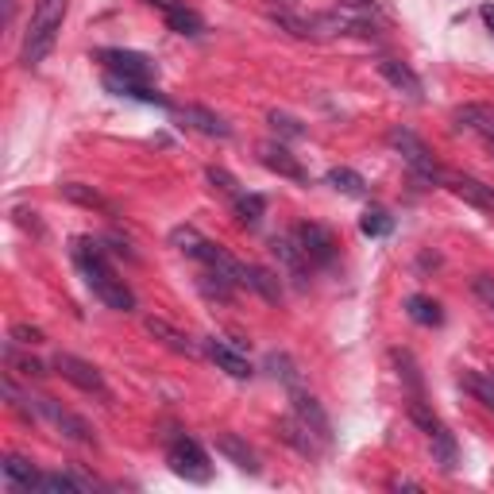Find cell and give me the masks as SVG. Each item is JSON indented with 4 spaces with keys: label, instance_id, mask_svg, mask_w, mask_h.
<instances>
[{
    "label": "cell",
    "instance_id": "6da1fadb",
    "mask_svg": "<svg viewBox=\"0 0 494 494\" xmlns=\"http://www.w3.org/2000/svg\"><path fill=\"white\" fill-rule=\"evenodd\" d=\"M74 262H77V271L86 274V283H89V290L97 293V302L101 305H108L112 313H131L136 309V293H131L124 286V278H117V271L108 267V255H105L101 240L77 236L74 240Z\"/></svg>",
    "mask_w": 494,
    "mask_h": 494
},
{
    "label": "cell",
    "instance_id": "7a4b0ae2",
    "mask_svg": "<svg viewBox=\"0 0 494 494\" xmlns=\"http://www.w3.org/2000/svg\"><path fill=\"white\" fill-rule=\"evenodd\" d=\"M66 12H70V0H36V5H31V20H27V31H24V51H20L24 66H39L55 51Z\"/></svg>",
    "mask_w": 494,
    "mask_h": 494
},
{
    "label": "cell",
    "instance_id": "3957f363",
    "mask_svg": "<svg viewBox=\"0 0 494 494\" xmlns=\"http://www.w3.org/2000/svg\"><path fill=\"white\" fill-rule=\"evenodd\" d=\"M386 143L402 155V162H406L409 170H414V178H421V182H444V170H440V162H437V155H433V147L425 143L417 131H409V128H390Z\"/></svg>",
    "mask_w": 494,
    "mask_h": 494
},
{
    "label": "cell",
    "instance_id": "277c9868",
    "mask_svg": "<svg viewBox=\"0 0 494 494\" xmlns=\"http://www.w3.org/2000/svg\"><path fill=\"white\" fill-rule=\"evenodd\" d=\"M167 464H170V471L178 475V479H186V483H209V479H212L209 452H205L193 437H178V440H170Z\"/></svg>",
    "mask_w": 494,
    "mask_h": 494
},
{
    "label": "cell",
    "instance_id": "5b68a950",
    "mask_svg": "<svg viewBox=\"0 0 494 494\" xmlns=\"http://www.w3.org/2000/svg\"><path fill=\"white\" fill-rule=\"evenodd\" d=\"M293 236H298V243H302V252L309 255V262L313 267H333L336 262V236L328 232L324 224H317V221H302L298 228H293Z\"/></svg>",
    "mask_w": 494,
    "mask_h": 494
},
{
    "label": "cell",
    "instance_id": "8992f818",
    "mask_svg": "<svg viewBox=\"0 0 494 494\" xmlns=\"http://www.w3.org/2000/svg\"><path fill=\"white\" fill-rule=\"evenodd\" d=\"M36 414L51 421V425H55V429H58L62 437H70V440H77V444H97L93 425H89L86 417L70 414V409H66V406H58L55 398H36Z\"/></svg>",
    "mask_w": 494,
    "mask_h": 494
},
{
    "label": "cell",
    "instance_id": "52a82bcc",
    "mask_svg": "<svg viewBox=\"0 0 494 494\" xmlns=\"http://www.w3.org/2000/svg\"><path fill=\"white\" fill-rule=\"evenodd\" d=\"M97 62L105 66V74H117V77H131V81H151L155 77V62L139 51L108 46V51H97Z\"/></svg>",
    "mask_w": 494,
    "mask_h": 494
},
{
    "label": "cell",
    "instance_id": "ba28073f",
    "mask_svg": "<svg viewBox=\"0 0 494 494\" xmlns=\"http://www.w3.org/2000/svg\"><path fill=\"white\" fill-rule=\"evenodd\" d=\"M55 371L66 378V383H74L77 390H86V394H108V386H105V375L97 371L89 359H81V355H70V352H58L55 355Z\"/></svg>",
    "mask_w": 494,
    "mask_h": 494
},
{
    "label": "cell",
    "instance_id": "9c48e42d",
    "mask_svg": "<svg viewBox=\"0 0 494 494\" xmlns=\"http://www.w3.org/2000/svg\"><path fill=\"white\" fill-rule=\"evenodd\" d=\"M205 355H209L224 375H232V378H247V375H252V359H247V344H243V340L209 336V340H205Z\"/></svg>",
    "mask_w": 494,
    "mask_h": 494
},
{
    "label": "cell",
    "instance_id": "30bf717a",
    "mask_svg": "<svg viewBox=\"0 0 494 494\" xmlns=\"http://www.w3.org/2000/svg\"><path fill=\"white\" fill-rule=\"evenodd\" d=\"M290 402H293V414H298L302 421H305V429L317 437L324 448L333 444V421H328V414H324V406L313 398L309 390H302V386H290Z\"/></svg>",
    "mask_w": 494,
    "mask_h": 494
},
{
    "label": "cell",
    "instance_id": "8fae6325",
    "mask_svg": "<svg viewBox=\"0 0 494 494\" xmlns=\"http://www.w3.org/2000/svg\"><path fill=\"white\" fill-rule=\"evenodd\" d=\"M259 162L267 167L271 174H278V178H290V182H309V174H305V167L298 162V155H290L283 143H274V139H267V143H259Z\"/></svg>",
    "mask_w": 494,
    "mask_h": 494
},
{
    "label": "cell",
    "instance_id": "7c38bea8",
    "mask_svg": "<svg viewBox=\"0 0 494 494\" xmlns=\"http://www.w3.org/2000/svg\"><path fill=\"white\" fill-rule=\"evenodd\" d=\"M271 252H274V259H278V267H283L298 286H305L313 262H309V255L302 252L298 236H274V240H271Z\"/></svg>",
    "mask_w": 494,
    "mask_h": 494
},
{
    "label": "cell",
    "instance_id": "4fadbf2b",
    "mask_svg": "<svg viewBox=\"0 0 494 494\" xmlns=\"http://www.w3.org/2000/svg\"><path fill=\"white\" fill-rule=\"evenodd\" d=\"M444 186H448L459 201H468L483 212H494V186L479 182V178H468V174H444Z\"/></svg>",
    "mask_w": 494,
    "mask_h": 494
},
{
    "label": "cell",
    "instance_id": "5bb4252c",
    "mask_svg": "<svg viewBox=\"0 0 494 494\" xmlns=\"http://www.w3.org/2000/svg\"><path fill=\"white\" fill-rule=\"evenodd\" d=\"M178 117H182L193 131H201V136H209V139H228V136H232V128H228V120H224V117H217V112L205 108V105H182V108H178Z\"/></svg>",
    "mask_w": 494,
    "mask_h": 494
},
{
    "label": "cell",
    "instance_id": "9a60e30c",
    "mask_svg": "<svg viewBox=\"0 0 494 494\" xmlns=\"http://www.w3.org/2000/svg\"><path fill=\"white\" fill-rule=\"evenodd\" d=\"M217 452L228 459V464H236L240 471L259 475V456H255V448H252L247 440H240L236 433H221V437H217Z\"/></svg>",
    "mask_w": 494,
    "mask_h": 494
},
{
    "label": "cell",
    "instance_id": "2e32d148",
    "mask_svg": "<svg viewBox=\"0 0 494 494\" xmlns=\"http://www.w3.org/2000/svg\"><path fill=\"white\" fill-rule=\"evenodd\" d=\"M278 437H283V440L290 444V448H293V452H302V456H317V452H324V444L305 429V421H302L298 414L278 421Z\"/></svg>",
    "mask_w": 494,
    "mask_h": 494
},
{
    "label": "cell",
    "instance_id": "e0dca14e",
    "mask_svg": "<svg viewBox=\"0 0 494 494\" xmlns=\"http://www.w3.org/2000/svg\"><path fill=\"white\" fill-rule=\"evenodd\" d=\"M452 120H456V128L475 131V136H483V139L494 136V105H459L452 112Z\"/></svg>",
    "mask_w": 494,
    "mask_h": 494
},
{
    "label": "cell",
    "instance_id": "ac0fdd59",
    "mask_svg": "<svg viewBox=\"0 0 494 494\" xmlns=\"http://www.w3.org/2000/svg\"><path fill=\"white\" fill-rule=\"evenodd\" d=\"M105 89L117 97H131V101H143V105H170L167 97L151 89L147 81H131V77H117V74H105Z\"/></svg>",
    "mask_w": 494,
    "mask_h": 494
},
{
    "label": "cell",
    "instance_id": "d6986e66",
    "mask_svg": "<svg viewBox=\"0 0 494 494\" xmlns=\"http://www.w3.org/2000/svg\"><path fill=\"white\" fill-rule=\"evenodd\" d=\"M147 333H151L155 340H162L170 352H178V355H197L201 348L193 344V336H186L182 328H174L170 321H162V317H147Z\"/></svg>",
    "mask_w": 494,
    "mask_h": 494
},
{
    "label": "cell",
    "instance_id": "ffe728a7",
    "mask_svg": "<svg viewBox=\"0 0 494 494\" xmlns=\"http://www.w3.org/2000/svg\"><path fill=\"white\" fill-rule=\"evenodd\" d=\"M378 74H383V77H386L398 93L414 97V101L421 97V77H417L414 70H409V66H406L402 58H383V62H378Z\"/></svg>",
    "mask_w": 494,
    "mask_h": 494
},
{
    "label": "cell",
    "instance_id": "44dd1931",
    "mask_svg": "<svg viewBox=\"0 0 494 494\" xmlns=\"http://www.w3.org/2000/svg\"><path fill=\"white\" fill-rule=\"evenodd\" d=\"M247 290H255L259 298L271 305L283 302V283H278V274H271L267 267H255V262H247Z\"/></svg>",
    "mask_w": 494,
    "mask_h": 494
},
{
    "label": "cell",
    "instance_id": "7402d4cb",
    "mask_svg": "<svg viewBox=\"0 0 494 494\" xmlns=\"http://www.w3.org/2000/svg\"><path fill=\"white\" fill-rule=\"evenodd\" d=\"M0 471H5V479H8L12 487H24V490H39V471L31 468V459H24V456L8 452V456H5V464H0Z\"/></svg>",
    "mask_w": 494,
    "mask_h": 494
},
{
    "label": "cell",
    "instance_id": "603a6c76",
    "mask_svg": "<svg viewBox=\"0 0 494 494\" xmlns=\"http://www.w3.org/2000/svg\"><path fill=\"white\" fill-rule=\"evenodd\" d=\"M167 24H170V31H178V36H201L205 31V20L186 5V0H178V5L167 8Z\"/></svg>",
    "mask_w": 494,
    "mask_h": 494
},
{
    "label": "cell",
    "instance_id": "cb8c5ba5",
    "mask_svg": "<svg viewBox=\"0 0 494 494\" xmlns=\"http://www.w3.org/2000/svg\"><path fill=\"white\" fill-rule=\"evenodd\" d=\"M459 386H464L475 402L494 409V371H464L459 375Z\"/></svg>",
    "mask_w": 494,
    "mask_h": 494
},
{
    "label": "cell",
    "instance_id": "d4e9b609",
    "mask_svg": "<svg viewBox=\"0 0 494 494\" xmlns=\"http://www.w3.org/2000/svg\"><path fill=\"white\" fill-rule=\"evenodd\" d=\"M406 313H409V321H417L425 328H437L444 324V313L433 298H425V293H414V298H406Z\"/></svg>",
    "mask_w": 494,
    "mask_h": 494
},
{
    "label": "cell",
    "instance_id": "484cf974",
    "mask_svg": "<svg viewBox=\"0 0 494 494\" xmlns=\"http://www.w3.org/2000/svg\"><path fill=\"white\" fill-rule=\"evenodd\" d=\"M58 193L66 197V201H74V205H86V209H101V212H117V209H112V205H108L105 197L97 193L93 186H81V182H66V186H62Z\"/></svg>",
    "mask_w": 494,
    "mask_h": 494
},
{
    "label": "cell",
    "instance_id": "4316f807",
    "mask_svg": "<svg viewBox=\"0 0 494 494\" xmlns=\"http://www.w3.org/2000/svg\"><path fill=\"white\" fill-rule=\"evenodd\" d=\"M433 459H437V464H440L444 471H456V464H459L456 437H452L448 429H444V425H440V429L433 433Z\"/></svg>",
    "mask_w": 494,
    "mask_h": 494
},
{
    "label": "cell",
    "instance_id": "83f0119b",
    "mask_svg": "<svg viewBox=\"0 0 494 494\" xmlns=\"http://www.w3.org/2000/svg\"><path fill=\"white\" fill-rule=\"evenodd\" d=\"M197 286H201V293L205 298H212V302H232V293H236V283H228L224 274H217V271H201V278H197Z\"/></svg>",
    "mask_w": 494,
    "mask_h": 494
},
{
    "label": "cell",
    "instance_id": "f1b7e54d",
    "mask_svg": "<svg viewBox=\"0 0 494 494\" xmlns=\"http://www.w3.org/2000/svg\"><path fill=\"white\" fill-rule=\"evenodd\" d=\"M232 205H236V221H240L243 228H259L262 212H267V201H262L259 193H240Z\"/></svg>",
    "mask_w": 494,
    "mask_h": 494
},
{
    "label": "cell",
    "instance_id": "f546056e",
    "mask_svg": "<svg viewBox=\"0 0 494 494\" xmlns=\"http://www.w3.org/2000/svg\"><path fill=\"white\" fill-rule=\"evenodd\" d=\"M328 186L340 190V193H348V197H364V193H367L364 174H355L352 167H336V170H328Z\"/></svg>",
    "mask_w": 494,
    "mask_h": 494
},
{
    "label": "cell",
    "instance_id": "4dcf8cb0",
    "mask_svg": "<svg viewBox=\"0 0 494 494\" xmlns=\"http://www.w3.org/2000/svg\"><path fill=\"white\" fill-rule=\"evenodd\" d=\"M409 421H414L421 433H429V437H433V433L440 429V417L433 414V406L425 402L421 394H414V398H409Z\"/></svg>",
    "mask_w": 494,
    "mask_h": 494
},
{
    "label": "cell",
    "instance_id": "1f68e13d",
    "mask_svg": "<svg viewBox=\"0 0 494 494\" xmlns=\"http://www.w3.org/2000/svg\"><path fill=\"white\" fill-rule=\"evenodd\" d=\"M267 367H271V375H274V378H283L286 390H290V386H302L298 364H293L290 355H283V352H271V355H267Z\"/></svg>",
    "mask_w": 494,
    "mask_h": 494
},
{
    "label": "cell",
    "instance_id": "d6a6232c",
    "mask_svg": "<svg viewBox=\"0 0 494 494\" xmlns=\"http://www.w3.org/2000/svg\"><path fill=\"white\" fill-rule=\"evenodd\" d=\"M394 367H398V378H402L409 390L421 394V367H417V359H414V355L398 348V352H394Z\"/></svg>",
    "mask_w": 494,
    "mask_h": 494
},
{
    "label": "cell",
    "instance_id": "836d02e7",
    "mask_svg": "<svg viewBox=\"0 0 494 494\" xmlns=\"http://www.w3.org/2000/svg\"><path fill=\"white\" fill-rule=\"evenodd\" d=\"M5 364H8L12 371L27 375V378H43V375H46V367L39 364V359H31V355H20V352L12 348V344H8V348H5Z\"/></svg>",
    "mask_w": 494,
    "mask_h": 494
},
{
    "label": "cell",
    "instance_id": "e575fe53",
    "mask_svg": "<svg viewBox=\"0 0 494 494\" xmlns=\"http://www.w3.org/2000/svg\"><path fill=\"white\" fill-rule=\"evenodd\" d=\"M390 228H394V221H390L386 209H367L364 221H359V232H364V236H386Z\"/></svg>",
    "mask_w": 494,
    "mask_h": 494
},
{
    "label": "cell",
    "instance_id": "d590c367",
    "mask_svg": "<svg viewBox=\"0 0 494 494\" xmlns=\"http://www.w3.org/2000/svg\"><path fill=\"white\" fill-rule=\"evenodd\" d=\"M205 178H209V182H212V190H217V193L232 197V201H236V197H240V182H236V178L228 174L224 167H209V170H205Z\"/></svg>",
    "mask_w": 494,
    "mask_h": 494
},
{
    "label": "cell",
    "instance_id": "8d00e7d4",
    "mask_svg": "<svg viewBox=\"0 0 494 494\" xmlns=\"http://www.w3.org/2000/svg\"><path fill=\"white\" fill-rule=\"evenodd\" d=\"M170 240H174V247H178V252H186L190 259L197 255V247L205 243V236L197 232V228H190V224H186V228H174V232H170Z\"/></svg>",
    "mask_w": 494,
    "mask_h": 494
},
{
    "label": "cell",
    "instance_id": "74e56055",
    "mask_svg": "<svg viewBox=\"0 0 494 494\" xmlns=\"http://www.w3.org/2000/svg\"><path fill=\"white\" fill-rule=\"evenodd\" d=\"M271 124H274V131L278 136H286V139H302L305 136V128H302V120H293V117H286V112H271L267 117Z\"/></svg>",
    "mask_w": 494,
    "mask_h": 494
},
{
    "label": "cell",
    "instance_id": "f35d334b",
    "mask_svg": "<svg viewBox=\"0 0 494 494\" xmlns=\"http://www.w3.org/2000/svg\"><path fill=\"white\" fill-rule=\"evenodd\" d=\"M471 290H475V298H479L487 309H494V278L490 274H475Z\"/></svg>",
    "mask_w": 494,
    "mask_h": 494
},
{
    "label": "cell",
    "instance_id": "ab89813d",
    "mask_svg": "<svg viewBox=\"0 0 494 494\" xmlns=\"http://www.w3.org/2000/svg\"><path fill=\"white\" fill-rule=\"evenodd\" d=\"M12 340L15 344H27V348H31V344H43V333H39L36 324H12Z\"/></svg>",
    "mask_w": 494,
    "mask_h": 494
},
{
    "label": "cell",
    "instance_id": "60d3db41",
    "mask_svg": "<svg viewBox=\"0 0 494 494\" xmlns=\"http://www.w3.org/2000/svg\"><path fill=\"white\" fill-rule=\"evenodd\" d=\"M483 24L494 31V5H483Z\"/></svg>",
    "mask_w": 494,
    "mask_h": 494
},
{
    "label": "cell",
    "instance_id": "b9f144b4",
    "mask_svg": "<svg viewBox=\"0 0 494 494\" xmlns=\"http://www.w3.org/2000/svg\"><path fill=\"white\" fill-rule=\"evenodd\" d=\"M147 5H159V8H162V12H167V8H170V5H178V0H147Z\"/></svg>",
    "mask_w": 494,
    "mask_h": 494
},
{
    "label": "cell",
    "instance_id": "7bdbcfd3",
    "mask_svg": "<svg viewBox=\"0 0 494 494\" xmlns=\"http://www.w3.org/2000/svg\"><path fill=\"white\" fill-rule=\"evenodd\" d=\"M487 147H490V151H494V136H490V139H487Z\"/></svg>",
    "mask_w": 494,
    "mask_h": 494
},
{
    "label": "cell",
    "instance_id": "ee69618b",
    "mask_svg": "<svg viewBox=\"0 0 494 494\" xmlns=\"http://www.w3.org/2000/svg\"><path fill=\"white\" fill-rule=\"evenodd\" d=\"M5 8H8V12H12V0H8V5H5Z\"/></svg>",
    "mask_w": 494,
    "mask_h": 494
}]
</instances>
